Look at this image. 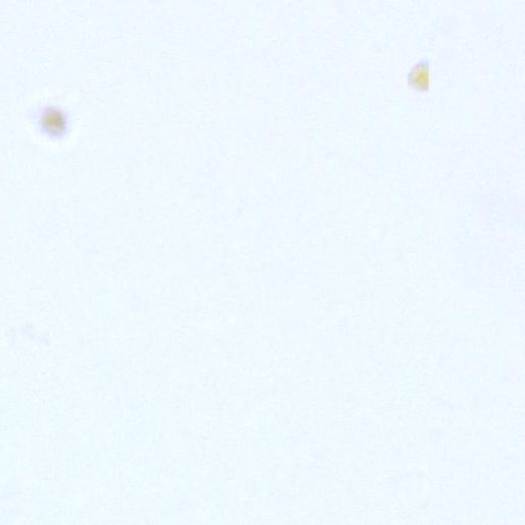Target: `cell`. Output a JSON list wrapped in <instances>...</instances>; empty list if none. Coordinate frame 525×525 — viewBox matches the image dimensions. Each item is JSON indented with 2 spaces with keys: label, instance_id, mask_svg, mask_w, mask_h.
<instances>
[{
  "label": "cell",
  "instance_id": "obj_1",
  "mask_svg": "<svg viewBox=\"0 0 525 525\" xmlns=\"http://www.w3.org/2000/svg\"><path fill=\"white\" fill-rule=\"evenodd\" d=\"M410 84L412 88L425 91L430 84V69L428 62L423 61L415 66L409 77Z\"/></svg>",
  "mask_w": 525,
  "mask_h": 525
}]
</instances>
